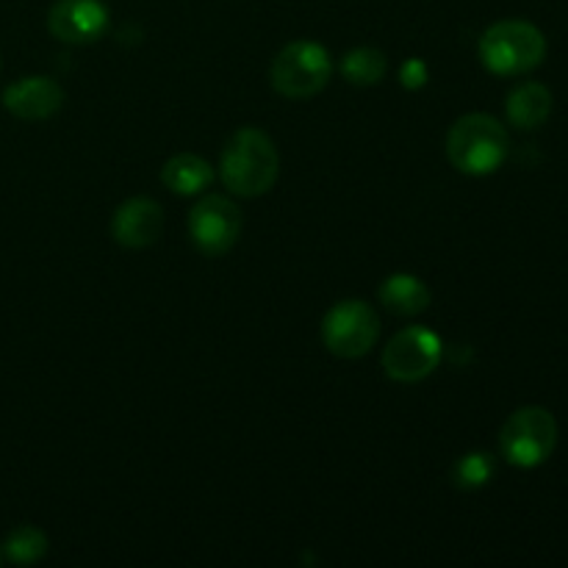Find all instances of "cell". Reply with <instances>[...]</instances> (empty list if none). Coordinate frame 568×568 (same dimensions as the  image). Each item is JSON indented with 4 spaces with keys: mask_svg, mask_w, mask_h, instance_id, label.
<instances>
[{
    "mask_svg": "<svg viewBox=\"0 0 568 568\" xmlns=\"http://www.w3.org/2000/svg\"><path fill=\"white\" fill-rule=\"evenodd\" d=\"M281 175V155L270 133L261 128H239L227 139L220 159V178L239 197H261Z\"/></svg>",
    "mask_w": 568,
    "mask_h": 568,
    "instance_id": "1",
    "label": "cell"
},
{
    "mask_svg": "<svg viewBox=\"0 0 568 568\" xmlns=\"http://www.w3.org/2000/svg\"><path fill=\"white\" fill-rule=\"evenodd\" d=\"M508 150V131L491 114H466L449 128L447 155L464 175H491L505 164Z\"/></svg>",
    "mask_w": 568,
    "mask_h": 568,
    "instance_id": "2",
    "label": "cell"
},
{
    "mask_svg": "<svg viewBox=\"0 0 568 568\" xmlns=\"http://www.w3.org/2000/svg\"><path fill=\"white\" fill-rule=\"evenodd\" d=\"M547 37L527 20L494 22L480 39V61L494 75H525L541 67Z\"/></svg>",
    "mask_w": 568,
    "mask_h": 568,
    "instance_id": "3",
    "label": "cell"
},
{
    "mask_svg": "<svg viewBox=\"0 0 568 568\" xmlns=\"http://www.w3.org/2000/svg\"><path fill=\"white\" fill-rule=\"evenodd\" d=\"M499 447L508 464L519 469H536L547 464L558 447V422L541 405L514 410L499 433Z\"/></svg>",
    "mask_w": 568,
    "mask_h": 568,
    "instance_id": "4",
    "label": "cell"
},
{
    "mask_svg": "<svg viewBox=\"0 0 568 568\" xmlns=\"http://www.w3.org/2000/svg\"><path fill=\"white\" fill-rule=\"evenodd\" d=\"M331 53L320 42L297 39L286 44L272 61V87L288 100H305L320 94L331 81Z\"/></svg>",
    "mask_w": 568,
    "mask_h": 568,
    "instance_id": "5",
    "label": "cell"
},
{
    "mask_svg": "<svg viewBox=\"0 0 568 568\" xmlns=\"http://www.w3.org/2000/svg\"><path fill=\"white\" fill-rule=\"evenodd\" d=\"M381 336V320L364 300H342L322 320V342L338 358H364Z\"/></svg>",
    "mask_w": 568,
    "mask_h": 568,
    "instance_id": "6",
    "label": "cell"
},
{
    "mask_svg": "<svg viewBox=\"0 0 568 568\" xmlns=\"http://www.w3.org/2000/svg\"><path fill=\"white\" fill-rule=\"evenodd\" d=\"M444 342L430 327H405L383 349V369L397 383H419L438 369Z\"/></svg>",
    "mask_w": 568,
    "mask_h": 568,
    "instance_id": "7",
    "label": "cell"
},
{
    "mask_svg": "<svg viewBox=\"0 0 568 568\" xmlns=\"http://www.w3.org/2000/svg\"><path fill=\"white\" fill-rule=\"evenodd\" d=\"M242 233V211L222 194H205L189 211V236L192 244L209 258L231 253Z\"/></svg>",
    "mask_w": 568,
    "mask_h": 568,
    "instance_id": "8",
    "label": "cell"
},
{
    "mask_svg": "<svg viewBox=\"0 0 568 568\" xmlns=\"http://www.w3.org/2000/svg\"><path fill=\"white\" fill-rule=\"evenodd\" d=\"M48 28L59 42H98L109 28V9L103 0H55L48 14Z\"/></svg>",
    "mask_w": 568,
    "mask_h": 568,
    "instance_id": "9",
    "label": "cell"
},
{
    "mask_svg": "<svg viewBox=\"0 0 568 568\" xmlns=\"http://www.w3.org/2000/svg\"><path fill=\"white\" fill-rule=\"evenodd\" d=\"M164 233V209L150 197H131L111 216V236L128 250H144Z\"/></svg>",
    "mask_w": 568,
    "mask_h": 568,
    "instance_id": "10",
    "label": "cell"
},
{
    "mask_svg": "<svg viewBox=\"0 0 568 568\" xmlns=\"http://www.w3.org/2000/svg\"><path fill=\"white\" fill-rule=\"evenodd\" d=\"M3 105L17 120H48L64 105V89L48 75L20 78L3 92Z\"/></svg>",
    "mask_w": 568,
    "mask_h": 568,
    "instance_id": "11",
    "label": "cell"
},
{
    "mask_svg": "<svg viewBox=\"0 0 568 568\" xmlns=\"http://www.w3.org/2000/svg\"><path fill=\"white\" fill-rule=\"evenodd\" d=\"M552 92H549L544 83L527 81L519 83L514 92L508 94V103H505V111H508L510 125L521 128V131H536L552 114Z\"/></svg>",
    "mask_w": 568,
    "mask_h": 568,
    "instance_id": "12",
    "label": "cell"
},
{
    "mask_svg": "<svg viewBox=\"0 0 568 568\" xmlns=\"http://www.w3.org/2000/svg\"><path fill=\"white\" fill-rule=\"evenodd\" d=\"M216 172L203 155L194 153H181L172 155L170 161L161 170V181H164L166 189H172L175 194H183V197H192V194H203L205 189L214 183Z\"/></svg>",
    "mask_w": 568,
    "mask_h": 568,
    "instance_id": "13",
    "label": "cell"
},
{
    "mask_svg": "<svg viewBox=\"0 0 568 568\" xmlns=\"http://www.w3.org/2000/svg\"><path fill=\"white\" fill-rule=\"evenodd\" d=\"M433 294L425 286V281H419L416 275H388L381 286V303L386 305L392 314L397 316H416L422 311H427Z\"/></svg>",
    "mask_w": 568,
    "mask_h": 568,
    "instance_id": "14",
    "label": "cell"
},
{
    "mask_svg": "<svg viewBox=\"0 0 568 568\" xmlns=\"http://www.w3.org/2000/svg\"><path fill=\"white\" fill-rule=\"evenodd\" d=\"M386 72L388 61L377 48H355L342 59V75L355 87H377Z\"/></svg>",
    "mask_w": 568,
    "mask_h": 568,
    "instance_id": "15",
    "label": "cell"
},
{
    "mask_svg": "<svg viewBox=\"0 0 568 568\" xmlns=\"http://www.w3.org/2000/svg\"><path fill=\"white\" fill-rule=\"evenodd\" d=\"M3 552L11 564H37V560L44 558V552H48V536H44L42 530H37V527L22 525L6 538Z\"/></svg>",
    "mask_w": 568,
    "mask_h": 568,
    "instance_id": "16",
    "label": "cell"
},
{
    "mask_svg": "<svg viewBox=\"0 0 568 568\" xmlns=\"http://www.w3.org/2000/svg\"><path fill=\"white\" fill-rule=\"evenodd\" d=\"M494 471H497V466H494L491 455L471 453L455 464V483L460 488H480L491 480Z\"/></svg>",
    "mask_w": 568,
    "mask_h": 568,
    "instance_id": "17",
    "label": "cell"
},
{
    "mask_svg": "<svg viewBox=\"0 0 568 568\" xmlns=\"http://www.w3.org/2000/svg\"><path fill=\"white\" fill-rule=\"evenodd\" d=\"M399 81L405 89H422L427 83V64L422 59H408L399 70Z\"/></svg>",
    "mask_w": 568,
    "mask_h": 568,
    "instance_id": "18",
    "label": "cell"
}]
</instances>
